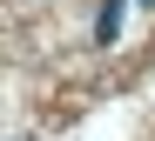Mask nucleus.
<instances>
[{"instance_id":"nucleus-1","label":"nucleus","mask_w":155,"mask_h":141,"mask_svg":"<svg viewBox=\"0 0 155 141\" xmlns=\"http://www.w3.org/2000/svg\"><path fill=\"white\" fill-rule=\"evenodd\" d=\"M115 34H121V0H108V7H101V14H94V40H101V47H108Z\"/></svg>"},{"instance_id":"nucleus-2","label":"nucleus","mask_w":155,"mask_h":141,"mask_svg":"<svg viewBox=\"0 0 155 141\" xmlns=\"http://www.w3.org/2000/svg\"><path fill=\"white\" fill-rule=\"evenodd\" d=\"M148 7H155V0H148Z\"/></svg>"}]
</instances>
